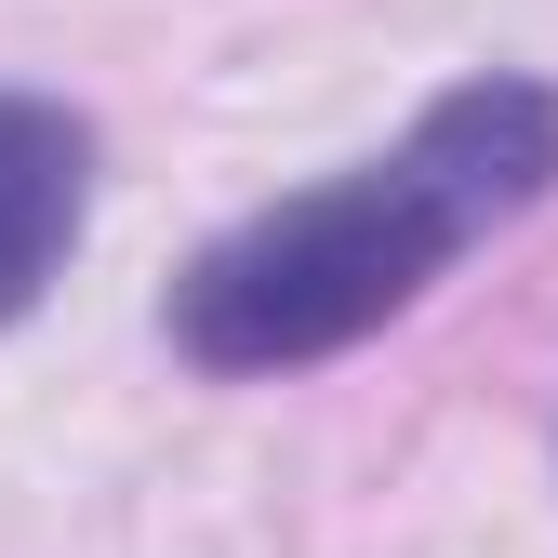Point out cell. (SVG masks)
<instances>
[{"instance_id":"cell-2","label":"cell","mask_w":558,"mask_h":558,"mask_svg":"<svg viewBox=\"0 0 558 558\" xmlns=\"http://www.w3.org/2000/svg\"><path fill=\"white\" fill-rule=\"evenodd\" d=\"M94 227V120L53 94H0V332H14Z\"/></svg>"},{"instance_id":"cell-1","label":"cell","mask_w":558,"mask_h":558,"mask_svg":"<svg viewBox=\"0 0 558 558\" xmlns=\"http://www.w3.org/2000/svg\"><path fill=\"white\" fill-rule=\"evenodd\" d=\"M545 186H558V94L519 81V66H478L399 147L266 199L227 240H199L173 306H160V332L214 386H266V373L345 360L386 319H412L478 240H506Z\"/></svg>"}]
</instances>
